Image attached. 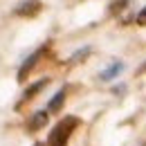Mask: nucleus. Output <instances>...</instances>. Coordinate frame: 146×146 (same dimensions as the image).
<instances>
[{
	"mask_svg": "<svg viewBox=\"0 0 146 146\" xmlns=\"http://www.w3.org/2000/svg\"><path fill=\"white\" fill-rule=\"evenodd\" d=\"M79 126V117H63L50 133V146H68V137Z\"/></svg>",
	"mask_w": 146,
	"mask_h": 146,
	"instance_id": "f257e3e1",
	"label": "nucleus"
},
{
	"mask_svg": "<svg viewBox=\"0 0 146 146\" xmlns=\"http://www.w3.org/2000/svg\"><path fill=\"white\" fill-rule=\"evenodd\" d=\"M40 9H43V2L40 0H23L16 5V9H14V14L20 16V18H34L40 14Z\"/></svg>",
	"mask_w": 146,
	"mask_h": 146,
	"instance_id": "f03ea898",
	"label": "nucleus"
},
{
	"mask_svg": "<svg viewBox=\"0 0 146 146\" xmlns=\"http://www.w3.org/2000/svg\"><path fill=\"white\" fill-rule=\"evenodd\" d=\"M40 56H43V50L34 52V54H32L27 61H25V63H23V65H20V70H18V81H20V83L27 79V74H29L34 68H36V63H38V58H40Z\"/></svg>",
	"mask_w": 146,
	"mask_h": 146,
	"instance_id": "7ed1b4c3",
	"label": "nucleus"
},
{
	"mask_svg": "<svg viewBox=\"0 0 146 146\" xmlns=\"http://www.w3.org/2000/svg\"><path fill=\"white\" fill-rule=\"evenodd\" d=\"M50 112L47 110H38V112H34L32 117H29V121H27V128L32 130V133H36V130H40V128H45V124H47V117Z\"/></svg>",
	"mask_w": 146,
	"mask_h": 146,
	"instance_id": "20e7f679",
	"label": "nucleus"
},
{
	"mask_svg": "<svg viewBox=\"0 0 146 146\" xmlns=\"http://www.w3.org/2000/svg\"><path fill=\"white\" fill-rule=\"evenodd\" d=\"M47 83H50V79H40V81H36V83H32L27 90L23 92V101H32V99H34V97H36L38 92L47 86Z\"/></svg>",
	"mask_w": 146,
	"mask_h": 146,
	"instance_id": "39448f33",
	"label": "nucleus"
},
{
	"mask_svg": "<svg viewBox=\"0 0 146 146\" xmlns=\"http://www.w3.org/2000/svg\"><path fill=\"white\" fill-rule=\"evenodd\" d=\"M124 68H126V65H124L121 61H115V63L110 65L108 70H104V72L99 74V76H101V81H110V79H115L117 74H121V72H124Z\"/></svg>",
	"mask_w": 146,
	"mask_h": 146,
	"instance_id": "423d86ee",
	"label": "nucleus"
},
{
	"mask_svg": "<svg viewBox=\"0 0 146 146\" xmlns=\"http://www.w3.org/2000/svg\"><path fill=\"white\" fill-rule=\"evenodd\" d=\"M63 104H65V90H58L54 97L50 99V104H47V112H58Z\"/></svg>",
	"mask_w": 146,
	"mask_h": 146,
	"instance_id": "0eeeda50",
	"label": "nucleus"
},
{
	"mask_svg": "<svg viewBox=\"0 0 146 146\" xmlns=\"http://www.w3.org/2000/svg\"><path fill=\"white\" fill-rule=\"evenodd\" d=\"M90 54V45H86L83 50H79V52H74L72 56H70V65H76L79 61H86V56Z\"/></svg>",
	"mask_w": 146,
	"mask_h": 146,
	"instance_id": "6e6552de",
	"label": "nucleus"
},
{
	"mask_svg": "<svg viewBox=\"0 0 146 146\" xmlns=\"http://www.w3.org/2000/svg\"><path fill=\"white\" fill-rule=\"evenodd\" d=\"M126 5H128V0H115V2L110 5V11H112V14H119Z\"/></svg>",
	"mask_w": 146,
	"mask_h": 146,
	"instance_id": "1a4fd4ad",
	"label": "nucleus"
},
{
	"mask_svg": "<svg viewBox=\"0 0 146 146\" xmlns=\"http://www.w3.org/2000/svg\"><path fill=\"white\" fill-rule=\"evenodd\" d=\"M135 23H137V25H146V7L142 9V11H139V14H137V18H135Z\"/></svg>",
	"mask_w": 146,
	"mask_h": 146,
	"instance_id": "9d476101",
	"label": "nucleus"
},
{
	"mask_svg": "<svg viewBox=\"0 0 146 146\" xmlns=\"http://www.w3.org/2000/svg\"><path fill=\"white\" fill-rule=\"evenodd\" d=\"M142 146H146V144H142Z\"/></svg>",
	"mask_w": 146,
	"mask_h": 146,
	"instance_id": "9b49d317",
	"label": "nucleus"
},
{
	"mask_svg": "<svg viewBox=\"0 0 146 146\" xmlns=\"http://www.w3.org/2000/svg\"><path fill=\"white\" fill-rule=\"evenodd\" d=\"M36 146H40V144H36Z\"/></svg>",
	"mask_w": 146,
	"mask_h": 146,
	"instance_id": "f8f14e48",
	"label": "nucleus"
}]
</instances>
